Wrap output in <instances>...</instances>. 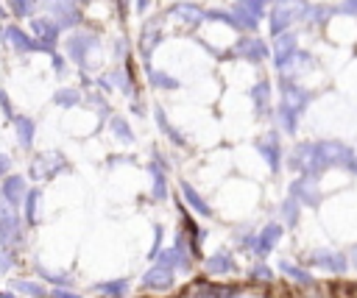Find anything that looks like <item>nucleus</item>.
<instances>
[{
	"instance_id": "nucleus-14",
	"label": "nucleus",
	"mask_w": 357,
	"mask_h": 298,
	"mask_svg": "<svg viewBox=\"0 0 357 298\" xmlns=\"http://www.w3.org/2000/svg\"><path fill=\"white\" fill-rule=\"evenodd\" d=\"M0 298H17V295H8V292H0Z\"/></svg>"
},
{
	"instance_id": "nucleus-10",
	"label": "nucleus",
	"mask_w": 357,
	"mask_h": 298,
	"mask_svg": "<svg viewBox=\"0 0 357 298\" xmlns=\"http://www.w3.org/2000/svg\"><path fill=\"white\" fill-rule=\"evenodd\" d=\"M25 201H28V223H33V209H36L33 203H36V192H28V198H25Z\"/></svg>"
},
{
	"instance_id": "nucleus-6",
	"label": "nucleus",
	"mask_w": 357,
	"mask_h": 298,
	"mask_svg": "<svg viewBox=\"0 0 357 298\" xmlns=\"http://www.w3.org/2000/svg\"><path fill=\"white\" fill-rule=\"evenodd\" d=\"M98 292L112 295V298H120L126 292V281H103V284H98Z\"/></svg>"
},
{
	"instance_id": "nucleus-1",
	"label": "nucleus",
	"mask_w": 357,
	"mask_h": 298,
	"mask_svg": "<svg viewBox=\"0 0 357 298\" xmlns=\"http://www.w3.org/2000/svg\"><path fill=\"white\" fill-rule=\"evenodd\" d=\"M170 270H173V267L153 265V267H151V270L142 276V284H145V287H151V290H165V287H170V281H173Z\"/></svg>"
},
{
	"instance_id": "nucleus-11",
	"label": "nucleus",
	"mask_w": 357,
	"mask_h": 298,
	"mask_svg": "<svg viewBox=\"0 0 357 298\" xmlns=\"http://www.w3.org/2000/svg\"><path fill=\"white\" fill-rule=\"evenodd\" d=\"M254 279H271V270L268 267H254Z\"/></svg>"
},
{
	"instance_id": "nucleus-5",
	"label": "nucleus",
	"mask_w": 357,
	"mask_h": 298,
	"mask_svg": "<svg viewBox=\"0 0 357 298\" xmlns=\"http://www.w3.org/2000/svg\"><path fill=\"white\" fill-rule=\"evenodd\" d=\"M181 192H184V198L190 201V206H192L195 212H201V214H209V212H212V209L204 203V198H201V195H198V192H195L190 184H181Z\"/></svg>"
},
{
	"instance_id": "nucleus-3",
	"label": "nucleus",
	"mask_w": 357,
	"mask_h": 298,
	"mask_svg": "<svg viewBox=\"0 0 357 298\" xmlns=\"http://www.w3.org/2000/svg\"><path fill=\"white\" fill-rule=\"evenodd\" d=\"M22 192H25V184H22V178H20V175L6 178V184H3V195H6V201H8L11 206H17V203H20Z\"/></svg>"
},
{
	"instance_id": "nucleus-7",
	"label": "nucleus",
	"mask_w": 357,
	"mask_h": 298,
	"mask_svg": "<svg viewBox=\"0 0 357 298\" xmlns=\"http://www.w3.org/2000/svg\"><path fill=\"white\" fill-rule=\"evenodd\" d=\"M209 270H212V273H226V270H231V259H229L226 253H215V256L209 259Z\"/></svg>"
},
{
	"instance_id": "nucleus-2",
	"label": "nucleus",
	"mask_w": 357,
	"mask_h": 298,
	"mask_svg": "<svg viewBox=\"0 0 357 298\" xmlns=\"http://www.w3.org/2000/svg\"><path fill=\"white\" fill-rule=\"evenodd\" d=\"M279 237H282V226H279V223H271V226H265V228L257 234V242H254V248H257L259 253H268Z\"/></svg>"
},
{
	"instance_id": "nucleus-9",
	"label": "nucleus",
	"mask_w": 357,
	"mask_h": 298,
	"mask_svg": "<svg viewBox=\"0 0 357 298\" xmlns=\"http://www.w3.org/2000/svg\"><path fill=\"white\" fill-rule=\"evenodd\" d=\"M282 270H287L293 279H298V281H304V284H310V281H312V279H310L304 270H298V267H293V265H282Z\"/></svg>"
},
{
	"instance_id": "nucleus-8",
	"label": "nucleus",
	"mask_w": 357,
	"mask_h": 298,
	"mask_svg": "<svg viewBox=\"0 0 357 298\" xmlns=\"http://www.w3.org/2000/svg\"><path fill=\"white\" fill-rule=\"evenodd\" d=\"M11 287H14V290H20V292H25V295H36V298H39V295H45V290H42L39 284H33V281H14Z\"/></svg>"
},
{
	"instance_id": "nucleus-15",
	"label": "nucleus",
	"mask_w": 357,
	"mask_h": 298,
	"mask_svg": "<svg viewBox=\"0 0 357 298\" xmlns=\"http://www.w3.org/2000/svg\"><path fill=\"white\" fill-rule=\"evenodd\" d=\"M354 262H357V248H354Z\"/></svg>"
},
{
	"instance_id": "nucleus-4",
	"label": "nucleus",
	"mask_w": 357,
	"mask_h": 298,
	"mask_svg": "<svg viewBox=\"0 0 357 298\" xmlns=\"http://www.w3.org/2000/svg\"><path fill=\"white\" fill-rule=\"evenodd\" d=\"M315 262L324 265V267H329V270H335V273H343L346 270V256L343 253H318Z\"/></svg>"
},
{
	"instance_id": "nucleus-12",
	"label": "nucleus",
	"mask_w": 357,
	"mask_h": 298,
	"mask_svg": "<svg viewBox=\"0 0 357 298\" xmlns=\"http://www.w3.org/2000/svg\"><path fill=\"white\" fill-rule=\"evenodd\" d=\"M53 298H78L75 292H67V290H53Z\"/></svg>"
},
{
	"instance_id": "nucleus-13",
	"label": "nucleus",
	"mask_w": 357,
	"mask_h": 298,
	"mask_svg": "<svg viewBox=\"0 0 357 298\" xmlns=\"http://www.w3.org/2000/svg\"><path fill=\"white\" fill-rule=\"evenodd\" d=\"M6 170H8V159H6V156H3V153H0V175H3V173H6Z\"/></svg>"
}]
</instances>
